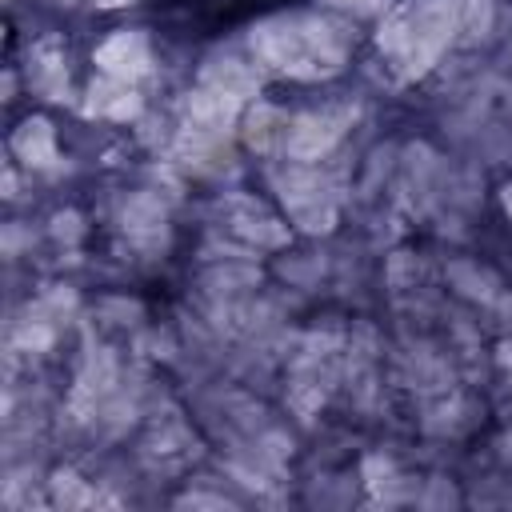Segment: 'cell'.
Returning a JSON list of instances; mask_svg holds the SVG:
<instances>
[{"label": "cell", "instance_id": "1", "mask_svg": "<svg viewBox=\"0 0 512 512\" xmlns=\"http://www.w3.org/2000/svg\"><path fill=\"white\" fill-rule=\"evenodd\" d=\"M280 28L284 32H264L260 36V48L272 64L292 68V72H320V68H332L340 60V44L324 24L292 20V24H280Z\"/></svg>", "mask_w": 512, "mask_h": 512}, {"label": "cell", "instance_id": "2", "mask_svg": "<svg viewBox=\"0 0 512 512\" xmlns=\"http://www.w3.org/2000/svg\"><path fill=\"white\" fill-rule=\"evenodd\" d=\"M100 64L108 68V72H140L144 68V44L136 40V36H116L104 52H100Z\"/></svg>", "mask_w": 512, "mask_h": 512}]
</instances>
